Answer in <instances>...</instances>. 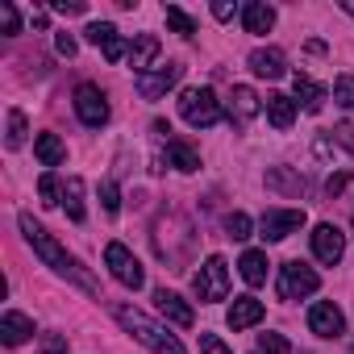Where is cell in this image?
Instances as JSON below:
<instances>
[{"label":"cell","instance_id":"cell-23","mask_svg":"<svg viewBox=\"0 0 354 354\" xmlns=\"http://www.w3.org/2000/svg\"><path fill=\"white\" fill-rule=\"evenodd\" d=\"M238 267H242V279H246L250 288H263V283H267V267H271V263H267L263 250H246Z\"/></svg>","mask_w":354,"mask_h":354},{"label":"cell","instance_id":"cell-32","mask_svg":"<svg viewBox=\"0 0 354 354\" xmlns=\"http://www.w3.org/2000/svg\"><path fill=\"white\" fill-rule=\"evenodd\" d=\"M259 354H292V346L279 333H259Z\"/></svg>","mask_w":354,"mask_h":354},{"label":"cell","instance_id":"cell-2","mask_svg":"<svg viewBox=\"0 0 354 354\" xmlns=\"http://www.w3.org/2000/svg\"><path fill=\"white\" fill-rule=\"evenodd\" d=\"M113 317L146 346V350H154V354H188L184 346H180V337H175L171 329H162L158 321H150L146 313H138V308H129V304H117L113 308Z\"/></svg>","mask_w":354,"mask_h":354},{"label":"cell","instance_id":"cell-38","mask_svg":"<svg viewBox=\"0 0 354 354\" xmlns=\"http://www.w3.org/2000/svg\"><path fill=\"white\" fill-rule=\"evenodd\" d=\"M55 13H88L84 0H55Z\"/></svg>","mask_w":354,"mask_h":354},{"label":"cell","instance_id":"cell-10","mask_svg":"<svg viewBox=\"0 0 354 354\" xmlns=\"http://www.w3.org/2000/svg\"><path fill=\"white\" fill-rule=\"evenodd\" d=\"M308 329H313L317 337H342V333H346V317H342V308H337L333 300H317V304L308 308Z\"/></svg>","mask_w":354,"mask_h":354},{"label":"cell","instance_id":"cell-30","mask_svg":"<svg viewBox=\"0 0 354 354\" xmlns=\"http://www.w3.org/2000/svg\"><path fill=\"white\" fill-rule=\"evenodd\" d=\"M333 100L342 109H354V75H337L333 80Z\"/></svg>","mask_w":354,"mask_h":354},{"label":"cell","instance_id":"cell-6","mask_svg":"<svg viewBox=\"0 0 354 354\" xmlns=\"http://www.w3.org/2000/svg\"><path fill=\"white\" fill-rule=\"evenodd\" d=\"M317 288H321V275H317L313 267H304V263H283V267H279V283H275L279 300H304V296H313Z\"/></svg>","mask_w":354,"mask_h":354},{"label":"cell","instance_id":"cell-27","mask_svg":"<svg viewBox=\"0 0 354 354\" xmlns=\"http://www.w3.org/2000/svg\"><path fill=\"white\" fill-rule=\"evenodd\" d=\"M267 188H275V192H292V196H300V192H304V180H296V175H288L283 167H271V171H267Z\"/></svg>","mask_w":354,"mask_h":354},{"label":"cell","instance_id":"cell-41","mask_svg":"<svg viewBox=\"0 0 354 354\" xmlns=\"http://www.w3.org/2000/svg\"><path fill=\"white\" fill-rule=\"evenodd\" d=\"M213 17H217V21H230V17H234V5H230V0H217V5H213Z\"/></svg>","mask_w":354,"mask_h":354},{"label":"cell","instance_id":"cell-3","mask_svg":"<svg viewBox=\"0 0 354 354\" xmlns=\"http://www.w3.org/2000/svg\"><path fill=\"white\" fill-rule=\"evenodd\" d=\"M180 117L192 125V129H209L221 121V100L213 88H188L180 96Z\"/></svg>","mask_w":354,"mask_h":354},{"label":"cell","instance_id":"cell-12","mask_svg":"<svg viewBox=\"0 0 354 354\" xmlns=\"http://www.w3.org/2000/svg\"><path fill=\"white\" fill-rule=\"evenodd\" d=\"M88 42H92L96 50H104V59H109V63L129 59V46L121 42L117 26H109V21H92V26H88Z\"/></svg>","mask_w":354,"mask_h":354},{"label":"cell","instance_id":"cell-25","mask_svg":"<svg viewBox=\"0 0 354 354\" xmlns=\"http://www.w3.org/2000/svg\"><path fill=\"white\" fill-rule=\"evenodd\" d=\"M63 205H67V217L71 221H84V180H80V175H71V180H67Z\"/></svg>","mask_w":354,"mask_h":354},{"label":"cell","instance_id":"cell-43","mask_svg":"<svg viewBox=\"0 0 354 354\" xmlns=\"http://www.w3.org/2000/svg\"><path fill=\"white\" fill-rule=\"evenodd\" d=\"M254 354H259V350H254Z\"/></svg>","mask_w":354,"mask_h":354},{"label":"cell","instance_id":"cell-39","mask_svg":"<svg viewBox=\"0 0 354 354\" xmlns=\"http://www.w3.org/2000/svg\"><path fill=\"white\" fill-rule=\"evenodd\" d=\"M333 142L350 146V154H354V129H350V125H333Z\"/></svg>","mask_w":354,"mask_h":354},{"label":"cell","instance_id":"cell-28","mask_svg":"<svg viewBox=\"0 0 354 354\" xmlns=\"http://www.w3.org/2000/svg\"><path fill=\"white\" fill-rule=\"evenodd\" d=\"M167 26H171L175 34H184V38H192V34H196V21H192L184 9H175V5H167Z\"/></svg>","mask_w":354,"mask_h":354},{"label":"cell","instance_id":"cell-5","mask_svg":"<svg viewBox=\"0 0 354 354\" xmlns=\"http://www.w3.org/2000/svg\"><path fill=\"white\" fill-rule=\"evenodd\" d=\"M104 267L113 271V279L121 283V288H129V292H138L142 283H146V271H142V263L129 254V246H121V242H109L104 246Z\"/></svg>","mask_w":354,"mask_h":354},{"label":"cell","instance_id":"cell-34","mask_svg":"<svg viewBox=\"0 0 354 354\" xmlns=\"http://www.w3.org/2000/svg\"><path fill=\"white\" fill-rule=\"evenodd\" d=\"M38 354H71V350H67V337H63V333H42Z\"/></svg>","mask_w":354,"mask_h":354},{"label":"cell","instance_id":"cell-17","mask_svg":"<svg viewBox=\"0 0 354 354\" xmlns=\"http://www.w3.org/2000/svg\"><path fill=\"white\" fill-rule=\"evenodd\" d=\"M30 333H34V321L26 313L9 308L5 317H0V342L5 346H21V342H30Z\"/></svg>","mask_w":354,"mask_h":354},{"label":"cell","instance_id":"cell-36","mask_svg":"<svg viewBox=\"0 0 354 354\" xmlns=\"http://www.w3.org/2000/svg\"><path fill=\"white\" fill-rule=\"evenodd\" d=\"M201 350H205V354H234L217 333H201Z\"/></svg>","mask_w":354,"mask_h":354},{"label":"cell","instance_id":"cell-33","mask_svg":"<svg viewBox=\"0 0 354 354\" xmlns=\"http://www.w3.org/2000/svg\"><path fill=\"white\" fill-rule=\"evenodd\" d=\"M100 201H104V213H109V217L121 213V188H117V184H104V188H100Z\"/></svg>","mask_w":354,"mask_h":354},{"label":"cell","instance_id":"cell-1","mask_svg":"<svg viewBox=\"0 0 354 354\" xmlns=\"http://www.w3.org/2000/svg\"><path fill=\"white\" fill-rule=\"evenodd\" d=\"M17 225H21L26 242L34 246V254H38V259H42V263H46V267H50L55 275H63V279L80 283V288H84V292H92V296L100 292V288H96V279H92V275L84 271V263H80L75 254H67V250H63V246L55 242V234H50L46 225H38V221H34L30 213H21V217H17Z\"/></svg>","mask_w":354,"mask_h":354},{"label":"cell","instance_id":"cell-40","mask_svg":"<svg viewBox=\"0 0 354 354\" xmlns=\"http://www.w3.org/2000/svg\"><path fill=\"white\" fill-rule=\"evenodd\" d=\"M55 46H59V55H67V59H71V55H75V50H80V46H75V38H71V34H59V38H55Z\"/></svg>","mask_w":354,"mask_h":354},{"label":"cell","instance_id":"cell-29","mask_svg":"<svg viewBox=\"0 0 354 354\" xmlns=\"http://www.w3.org/2000/svg\"><path fill=\"white\" fill-rule=\"evenodd\" d=\"M225 234H230L234 242H246V238H250V217H246V213H230V217H225Z\"/></svg>","mask_w":354,"mask_h":354},{"label":"cell","instance_id":"cell-8","mask_svg":"<svg viewBox=\"0 0 354 354\" xmlns=\"http://www.w3.org/2000/svg\"><path fill=\"white\" fill-rule=\"evenodd\" d=\"M259 230H263L267 242H283V238H292V234L304 230V209H267L263 221H259Z\"/></svg>","mask_w":354,"mask_h":354},{"label":"cell","instance_id":"cell-22","mask_svg":"<svg viewBox=\"0 0 354 354\" xmlns=\"http://www.w3.org/2000/svg\"><path fill=\"white\" fill-rule=\"evenodd\" d=\"M292 84H296V100L304 104V113H321V104H325V96H329V92H325L321 84H313L308 75H300V71H296V80H292Z\"/></svg>","mask_w":354,"mask_h":354},{"label":"cell","instance_id":"cell-26","mask_svg":"<svg viewBox=\"0 0 354 354\" xmlns=\"http://www.w3.org/2000/svg\"><path fill=\"white\" fill-rule=\"evenodd\" d=\"M26 133H30V125H26V113H21V109H9L5 146H9V150H21V146H26Z\"/></svg>","mask_w":354,"mask_h":354},{"label":"cell","instance_id":"cell-19","mask_svg":"<svg viewBox=\"0 0 354 354\" xmlns=\"http://www.w3.org/2000/svg\"><path fill=\"white\" fill-rule=\"evenodd\" d=\"M242 26L246 34H267L275 26V9L263 5V0H250V5H242Z\"/></svg>","mask_w":354,"mask_h":354},{"label":"cell","instance_id":"cell-20","mask_svg":"<svg viewBox=\"0 0 354 354\" xmlns=\"http://www.w3.org/2000/svg\"><path fill=\"white\" fill-rule=\"evenodd\" d=\"M263 109H267V121H271L275 129H288V125L296 121V100H292V96H283V92H271Z\"/></svg>","mask_w":354,"mask_h":354},{"label":"cell","instance_id":"cell-44","mask_svg":"<svg viewBox=\"0 0 354 354\" xmlns=\"http://www.w3.org/2000/svg\"><path fill=\"white\" fill-rule=\"evenodd\" d=\"M350 354H354V350H350Z\"/></svg>","mask_w":354,"mask_h":354},{"label":"cell","instance_id":"cell-9","mask_svg":"<svg viewBox=\"0 0 354 354\" xmlns=\"http://www.w3.org/2000/svg\"><path fill=\"white\" fill-rule=\"evenodd\" d=\"M313 254H317V263H342V254H346V234L337 230V225H329V221H321L317 230H313Z\"/></svg>","mask_w":354,"mask_h":354},{"label":"cell","instance_id":"cell-21","mask_svg":"<svg viewBox=\"0 0 354 354\" xmlns=\"http://www.w3.org/2000/svg\"><path fill=\"white\" fill-rule=\"evenodd\" d=\"M167 167H175V171H196L201 167V154L184 138H167Z\"/></svg>","mask_w":354,"mask_h":354},{"label":"cell","instance_id":"cell-15","mask_svg":"<svg viewBox=\"0 0 354 354\" xmlns=\"http://www.w3.org/2000/svg\"><path fill=\"white\" fill-rule=\"evenodd\" d=\"M263 300H254V296H234V304H230V313H225V321H230V329L238 333V329H250V325H259L263 321Z\"/></svg>","mask_w":354,"mask_h":354},{"label":"cell","instance_id":"cell-35","mask_svg":"<svg viewBox=\"0 0 354 354\" xmlns=\"http://www.w3.org/2000/svg\"><path fill=\"white\" fill-rule=\"evenodd\" d=\"M0 26H5V34H21V17H17V9L9 5V0L0 5Z\"/></svg>","mask_w":354,"mask_h":354},{"label":"cell","instance_id":"cell-37","mask_svg":"<svg viewBox=\"0 0 354 354\" xmlns=\"http://www.w3.org/2000/svg\"><path fill=\"white\" fill-rule=\"evenodd\" d=\"M346 184H350V175H346V171H337V175H329V180H325V192H329V196H337Z\"/></svg>","mask_w":354,"mask_h":354},{"label":"cell","instance_id":"cell-31","mask_svg":"<svg viewBox=\"0 0 354 354\" xmlns=\"http://www.w3.org/2000/svg\"><path fill=\"white\" fill-rule=\"evenodd\" d=\"M38 196H42V205H59L63 188H59V180H55V171H46L42 180H38Z\"/></svg>","mask_w":354,"mask_h":354},{"label":"cell","instance_id":"cell-11","mask_svg":"<svg viewBox=\"0 0 354 354\" xmlns=\"http://www.w3.org/2000/svg\"><path fill=\"white\" fill-rule=\"evenodd\" d=\"M180 80H184V67L180 63H167V67H158L150 75H138V96L142 100H158V96H167Z\"/></svg>","mask_w":354,"mask_h":354},{"label":"cell","instance_id":"cell-7","mask_svg":"<svg viewBox=\"0 0 354 354\" xmlns=\"http://www.w3.org/2000/svg\"><path fill=\"white\" fill-rule=\"evenodd\" d=\"M75 113L88 129H100L109 121V96L96 88V84H80L75 88Z\"/></svg>","mask_w":354,"mask_h":354},{"label":"cell","instance_id":"cell-18","mask_svg":"<svg viewBox=\"0 0 354 354\" xmlns=\"http://www.w3.org/2000/svg\"><path fill=\"white\" fill-rule=\"evenodd\" d=\"M158 59V38L154 34H138L133 38V46H129V67L138 71V75H150V63Z\"/></svg>","mask_w":354,"mask_h":354},{"label":"cell","instance_id":"cell-13","mask_svg":"<svg viewBox=\"0 0 354 354\" xmlns=\"http://www.w3.org/2000/svg\"><path fill=\"white\" fill-rule=\"evenodd\" d=\"M154 308L171 321V325H180V329H192L196 325V313H192V304L184 300V296H175V292H167V288H158L154 292Z\"/></svg>","mask_w":354,"mask_h":354},{"label":"cell","instance_id":"cell-16","mask_svg":"<svg viewBox=\"0 0 354 354\" xmlns=\"http://www.w3.org/2000/svg\"><path fill=\"white\" fill-rule=\"evenodd\" d=\"M246 67H250L254 75H263V80H279V75L288 71V59H283V50L263 46V50H254V55L246 59Z\"/></svg>","mask_w":354,"mask_h":354},{"label":"cell","instance_id":"cell-14","mask_svg":"<svg viewBox=\"0 0 354 354\" xmlns=\"http://www.w3.org/2000/svg\"><path fill=\"white\" fill-rule=\"evenodd\" d=\"M259 109H263V100H259V92H254V88L238 84V88L230 92V121H234V125L254 121V117H259Z\"/></svg>","mask_w":354,"mask_h":354},{"label":"cell","instance_id":"cell-42","mask_svg":"<svg viewBox=\"0 0 354 354\" xmlns=\"http://www.w3.org/2000/svg\"><path fill=\"white\" fill-rule=\"evenodd\" d=\"M342 9H346V13H350V17H354V0H342Z\"/></svg>","mask_w":354,"mask_h":354},{"label":"cell","instance_id":"cell-24","mask_svg":"<svg viewBox=\"0 0 354 354\" xmlns=\"http://www.w3.org/2000/svg\"><path fill=\"white\" fill-rule=\"evenodd\" d=\"M34 154L42 158V167H59V162L67 158V146L59 142V133H38V142H34Z\"/></svg>","mask_w":354,"mask_h":354},{"label":"cell","instance_id":"cell-4","mask_svg":"<svg viewBox=\"0 0 354 354\" xmlns=\"http://www.w3.org/2000/svg\"><path fill=\"white\" fill-rule=\"evenodd\" d=\"M192 288H196V296L201 300H225L230 296V263L221 259V254H209L205 263H201V271L192 275Z\"/></svg>","mask_w":354,"mask_h":354}]
</instances>
